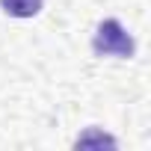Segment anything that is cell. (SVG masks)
<instances>
[{
  "label": "cell",
  "instance_id": "cell-1",
  "mask_svg": "<svg viewBox=\"0 0 151 151\" xmlns=\"http://www.w3.org/2000/svg\"><path fill=\"white\" fill-rule=\"evenodd\" d=\"M92 50L95 56H119V59H130L136 45L130 39V33L116 21V18H107L98 24L95 36H92Z\"/></svg>",
  "mask_w": 151,
  "mask_h": 151
},
{
  "label": "cell",
  "instance_id": "cell-2",
  "mask_svg": "<svg viewBox=\"0 0 151 151\" xmlns=\"http://www.w3.org/2000/svg\"><path fill=\"white\" fill-rule=\"evenodd\" d=\"M45 6V0H0V9L12 18H36Z\"/></svg>",
  "mask_w": 151,
  "mask_h": 151
},
{
  "label": "cell",
  "instance_id": "cell-3",
  "mask_svg": "<svg viewBox=\"0 0 151 151\" xmlns=\"http://www.w3.org/2000/svg\"><path fill=\"white\" fill-rule=\"evenodd\" d=\"M74 145H77V148H89V145H119V139L110 136V133H104L101 127H89V130H83L77 139H74Z\"/></svg>",
  "mask_w": 151,
  "mask_h": 151
}]
</instances>
